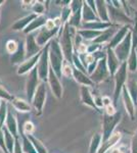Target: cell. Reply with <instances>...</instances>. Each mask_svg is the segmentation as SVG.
<instances>
[{"label":"cell","mask_w":137,"mask_h":153,"mask_svg":"<svg viewBox=\"0 0 137 153\" xmlns=\"http://www.w3.org/2000/svg\"><path fill=\"white\" fill-rule=\"evenodd\" d=\"M57 32V28L53 30H48L46 28H42L40 31L38 32V35L36 37V41L38 43L39 46H43L44 44H46V42L51 38Z\"/></svg>","instance_id":"obj_8"},{"label":"cell","mask_w":137,"mask_h":153,"mask_svg":"<svg viewBox=\"0 0 137 153\" xmlns=\"http://www.w3.org/2000/svg\"><path fill=\"white\" fill-rule=\"evenodd\" d=\"M74 76L76 78V80L79 81V82H82L84 84H90V81L88 79H85V76L82 75L78 70H74Z\"/></svg>","instance_id":"obj_21"},{"label":"cell","mask_w":137,"mask_h":153,"mask_svg":"<svg viewBox=\"0 0 137 153\" xmlns=\"http://www.w3.org/2000/svg\"><path fill=\"white\" fill-rule=\"evenodd\" d=\"M0 153H2V152H1V150H0Z\"/></svg>","instance_id":"obj_34"},{"label":"cell","mask_w":137,"mask_h":153,"mask_svg":"<svg viewBox=\"0 0 137 153\" xmlns=\"http://www.w3.org/2000/svg\"><path fill=\"white\" fill-rule=\"evenodd\" d=\"M17 48H19V44H17L16 41L10 40V41L7 42V44H6V50H7V52H8V53L14 54V53L16 52Z\"/></svg>","instance_id":"obj_19"},{"label":"cell","mask_w":137,"mask_h":153,"mask_svg":"<svg viewBox=\"0 0 137 153\" xmlns=\"http://www.w3.org/2000/svg\"><path fill=\"white\" fill-rule=\"evenodd\" d=\"M40 51V46L38 45L36 41V37L34 33H31L27 36L26 41V57L31 58L33 56L37 55Z\"/></svg>","instance_id":"obj_5"},{"label":"cell","mask_w":137,"mask_h":153,"mask_svg":"<svg viewBox=\"0 0 137 153\" xmlns=\"http://www.w3.org/2000/svg\"><path fill=\"white\" fill-rule=\"evenodd\" d=\"M39 76H38V70L37 66L33 68L29 74L28 80H27V96H28L29 102L33 101L35 92H36L37 88L39 87Z\"/></svg>","instance_id":"obj_2"},{"label":"cell","mask_w":137,"mask_h":153,"mask_svg":"<svg viewBox=\"0 0 137 153\" xmlns=\"http://www.w3.org/2000/svg\"><path fill=\"white\" fill-rule=\"evenodd\" d=\"M11 104L13 105V107L19 110V111L27 112L31 110V105H30L28 102H26V101H24L22 99H19V98H14V99L11 101Z\"/></svg>","instance_id":"obj_15"},{"label":"cell","mask_w":137,"mask_h":153,"mask_svg":"<svg viewBox=\"0 0 137 153\" xmlns=\"http://www.w3.org/2000/svg\"><path fill=\"white\" fill-rule=\"evenodd\" d=\"M22 138H23V141H22L23 142L22 143V144H23V151L25 153H37L36 149L34 148L33 144H32V142L30 141L29 138L24 134L22 136Z\"/></svg>","instance_id":"obj_16"},{"label":"cell","mask_w":137,"mask_h":153,"mask_svg":"<svg viewBox=\"0 0 137 153\" xmlns=\"http://www.w3.org/2000/svg\"><path fill=\"white\" fill-rule=\"evenodd\" d=\"M0 98H1V99H4V101H12L14 99V98L12 97V96L9 94V93L7 92L1 85H0Z\"/></svg>","instance_id":"obj_20"},{"label":"cell","mask_w":137,"mask_h":153,"mask_svg":"<svg viewBox=\"0 0 137 153\" xmlns=\"http://www.w3.org/2000/svg\"><path fill=\"white\" fill-rule=\"evenodd\" d=\"M0 104H1V102H0Z\"/></svg>","instance_id":"obj_35"},{"label":"cell","mask_w":137,"mask_h":153,"mask_svg":"<svg viewBox=\"0 0 137 153\" xmlns=\"http://www.w3.org/2000/svg\"><path fill=\"white\" fill-rule=\"evenodd\" d=\"M48 82H49V84H50V87H51V90H52V92H53V94L55 95L57 98H59L61 96L63 88H61V85L58 81V78H57V76L54 74V71L52 68L49 70Z\"/></svg>","instance_id":"obj_6"},{"label":"cell","mask_w":137,"mask_h":153,"mask_svg":"<svg viewBox=\"0 0 137 153\" xmlns=\"http://www.w3.org/2000/svg\"><path fill=\"white\" fill-rule=\"evenodd\" d=\"M49 45H46L44 50L41 52V56L40 59L38 61V65H37V70H38V76L41 80L45 81L47 76L49 74V70L50 68H48V59H49Z\"/></svg>","instance_id":"obj_3"},{"label":"cell","mask_w":137,"mask_h":153,"mask_svg":"<svg viewBox=\"0 0 137 153\" xmlns=\"http://www.w3.org/2000/svg\"><path fill=\"white\" fill-rule=\"evenodd\" d=\"M7 112H8V107L6 105V102L1 101V104H0V128L3 126L4 120H6Z\"/></svg>","instance_id":"obj_18"},{"label":"cell","mask_w":137,"mask_h":153,"mask_svg":"<svg viewBox=\"0 0 137 153\" xmlns=\"http://www.w3.org/2000/svg\"><path fill=\"white\" fill-rule=\"evenodd\" d=\"M37 16H38L37 14L32 13V14H30V16H26V18L19 19V21H17L16 23L12 26V30H14V31H19V30H23L25 28L27 29V27H28L29 25L37 18Z\"/></svg>","instance_id":"obj_11"},{"label":"cell","mask_w":137,"mask_h":153,"mask_svg":"<svg viewBox=\"0 0 137 153\" xmlns=\"http://www.w3.org/2000/svg\"><path fill=\"white\" fill-rule=\"evenodd\" d=\"M106 112H108V114H109V115H113L115 113V108L112 105L106 106Z\"/></svg>","instance_id":"obj_30"},{"label":"cell","mask_w":137,"mask_h":153,"mask_svg":"<svg viewBox=\"0 0 137 153\" xmlns=\"http://www.w3.org/2000/svg\"><path fill=\"white\" fill-rule=\"evenodd\" d=\"M24 131H25V133H26L27 135H32V133H33V131H34V125L32 124L31 122L25 123Z\"/></svg>","instance_id":"obj_23"},{"label":"cell","mask_w":137,"mask_h":153,"mask_svg":"<svg viewBox=\"0 0 137 153\" xmlns=\"http://www.w3.org/2000/svg\"><path fill=\"white\" fill-rule=\"evenodd\" d=\"M0 148L5 153H8V151H7V149H6V146H5V142H4V134H3L2 129H0Z\"/></svg>","instance_id":"obj_25"},{"label":"cell","mask_w":137,"mask_h":153,"mask_svg":"<svg viewBox=\"0 0 137 153\" xmlns=\"http://www.w3.org/2000/svg\"><path fill=\"white\" fill-rule=\"evenodd\" d=\"M85 59H86V61H88V62H92V61H93V56H92V55H87Z\"/></svg>","instance_id":"obj_32"},{"label":"cell","mask_w":137,"mask_h":153,"mask_svg":"<svg viewBox=\"0 0 137 153\" xmlns=\"http://www.w3.org/2000/svg\"><path fill=\"white\" fill-rule=\"evenodd\" d=\"M81 34L83 35L85 38H92V37H94L95 35V32H90V31H82Z\"/></svg>","instance_id":"obj_29"},{"label":"cell","mask_w":137,"mask_h":153,"mask_svg":"<svg viewBox=\"0 0 137 153\" xmlns=\"http://www.w3.org/2000/svg\"><path fill=\"white\" fill-rule=\"evenodd\" d=\"M112 153H123V152H122L121 151V150H113V152H112Z\"/></svg>","instance_id":"obj_33"},{"label":"cell","mask_w":137,"mask_h":153,"mask_svg":"<svg viewBox=\"0 0 137 153\" xmlns=\"http://www.w3.org/2000/svg\"><path fill=\"white\" fill-rule=\"evenodd\" d=\"M32 8H33V11H34L35 14H41L42 12L44 11V5L43 4H41L40 2H34L33 7H32Z\"/></svg>","instance_id":"obj_22"},{"label":"cell","mask_w":137,"mask_h":153,"mask_svg":"<svg viewBox=\"0 0 137 153\" xmlns=\"http://www.w3.org/2000/svg\"><path fill=\"white\" fill-rule=\"evenodd\" d=\"M26 55V46H24L23 43L19 44V48H17L16 52L14 54H12L11 57V62L12 63H23L24 62V58Z\"/></svg>","instance_id":"obj_14"},{"label":"cell","mask_w":137,"mask_h":153,"mask_svg":"<svg viewBox=\"0 0 137 153\" xmlns=\"http://www.w3.org/2000/svg\"><path fill=\"white\" fill-rule=\"evenodd\" d=\"M45 97H46V87L44 82H42L39 87L37 88L36 92H35L34 98H33V105L34 108L36 109V111L38 113H41L42 108H43L44 102H45Z\"/></svg>","instance_id":"obj_4"},{"label":"cell","mask_w":137,"mask_h":153,"mask_svg":"<svg viewBox=\"0 0 137 153\" xmlns=\"http://www.w3.org/2000/svg\"><path fill=\"white\" fill-rule=\"evenodd\" d=\"M23 147L21 146V142H19V138L16 139V144H14V149L13 153H23Z\"/></svg>","instance_id":"obj_27"},{"label":"cell","mask_w":137,"mask_h":153,"mask_svg":"<svg viewBox=\"0 0 137 153\" xmlns=\"http://www.w3.org/2000/svg\"><path fill=\"white\" fill-rule=\"evenodd\" d=\"M49 60L54 74L59 78L61 75V65H63V54L56 40H52L49 44Z\"/></svg>","instance_id":"obj_1"},{"label":"cell","mask_w":137,"mask_h":153,"mask_svg":"<svg viewBox=\"0 0 137 153\" xmlns=\"http://www.w3.org/2000/svg\"><path fill=\"white\" fill-rule=\"evenodd\" d=\"M78 51H79L80 53L86 52V45H84V44H81V45L78 47Z\"/></svg>","instance_id":"obj_31"},{"label":"cell","mask_w":137,"mask_h":153,"mask_svg":"<svg viewBox=\"0 0 137 153\" xmlns=\"http://www.w3.org/2000/svg\"><path fill=\"white\" fill-rule=\"evenodd\" d=\"M61 48H63L64 53L66 54L67 58L71 57L72 46H71V38H70V32L68 28L64 31L63 37H61Z\"/></svg>","instance_id":"obj_9"},{"label":"cell","mask_w":137,"mask_h":153,"mask_svg":"<svg viewBox=\"0 0 137 153\" xmlns=\"http://www.w3.org/2000/svg\"><path fill=\"white\" fill-rule=\"evenodd\" d=\"M82 96H83V100L85 101V103H87V104H90V105H93L91 103V100H90V98H89V93H88V91H87L86 88H82Z\"/></svg>","instance_id":"obj_24"},{"label":"cell","mask_w":137,"mask_h":153,"mask_svg":"<svg viewBox=\"0 0 137 153\" xmlns=\"http://www.w3.org/2000/svg\"><path fill=\"white\" fill-rule=\"evenodd\" d=\"M45 28L48 30H53L57 28V27L55 26V24H54V21H52V19H47V22L45 24Z\"/></svg>","instance_id":"obj_28"},{"label":"cell","mask_w":137,"mask_h":153,"mask_svg":"<svg viewBox=\"0 0 137 153\" xmlns=\"http://www.w3.org/2000/svg\"><path fill=\"white\" fill-rule=\"evenodd\" d=\"M28 138L30 139V141L32 142V144H33L34 148L36 149L37 153H47L45 146H44L38 139H36L33 135H28Z\"/></svg>","instance_id":"obj_17"},{"label":"cell","mask_w":137,"mask_h":153,"mask_svg":"<svg viewBox=\"0 0 137 153\" xmlns=\"http://www.w3.org/2000/svg\"><path fill=\"white\" fill-rule=\"evenodd\" d=\"M6 129L11 133L13 137H16V139H17V124H16V120L14 118L13 114H12L10 107H8V112H7Z\"/></svg>","instance_id":"obj_10"},{"label":"cell","mask_w":137,"mask_h":153,"mask_svg":"<svg viewBox=\"0 0 137 153\" xmlns=\"http://www.w3.org/2000/svg\"><path fill=\"white\" fill-rule=\"evenodd\" d=\"M4 134V142H5V146L8 153H13L14 149V144H16V140H14L13 136L6 128H2Z\"/></svg>","instance_id":"obj_13"},{"label":"cell","mask_w":137,"mask_h":153,"mask_svg":"<svg viewBox=\"0 0 137 153\" xmlns=\"http://www.w3.org/2000/svg\"><path fill=\"white\" fill-rule=\"evenodd\" d=\"M40 56H41V53L39 52L37 55L29 58L28 60L24 61V62L19 65V71H17V74H19V75H24V74L28 73V71H31L33 68H36V62L40 59Z\"/></svg>","instance_id":"obj_7"},{"label":"cell","mask_w":137,"mask_h":153,"mask_svg":"<svg viewBox=\"0 0 137 153\" xmlns=\"http://www.w3.org/2000/svg\"><path fill=\"white\" fill-rule=\"evenodd\" d=\"M73 70H72V66L69 65V63H67V65H64V68H63V74L66 76H70L73 74Z\"/></svg>","instance_id":"obj_26"},{"label":"cell","mask_w":137,"mask_h":153,"mask_svg":"<svg viewBox=\"0 0 137 153\" xmlns=\"http://www.w3.org/2000/svg\"><path fill=\"white\" fill-rule=\"evenodd\" d=\"M46 22L47 21L44 16H38L28 27H27V29H25V33L31 34L32 32H34L36 29H39V28H41L42 26H44V25L46 24Z\"/></svg>","instance_id":"obj_12"}]
</instances>
